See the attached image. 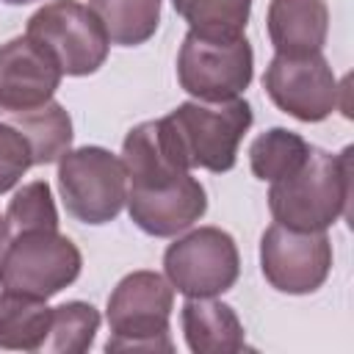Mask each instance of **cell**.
Listing matches in <instances>:
<instances>
[{"label": "cell", "mask_w": 354, "mask_h": 354, "mask_svg": "<svg viewBox=\"0 0 354 354\" xmlns=\"http://www.w3.org/2000/svg\"><path fill=\"white\" fill-rule=\"evenodd\" d=\"M6 221L11 232L25 230H58V207L47 180H30L14 191L6 207Z\"/></svg>", "instance_id": "obj_21"}, {"label": "cell", "mask_w": 354, "mask_h": 354, "mask_svg": "<svg viewBox=\"0 0 354 354\" xmlns=\"http://www.w3.org/2000/svg\"><path fill=\"white\" fill-rule=\"evenodd\" d=\"M180 324L194 354H235L246 348V329L238 313L216 296L185 299Z\"/></svg>", "instance_id": "obj_14"}, {"label": "cell", "mask_w": 354, "mask_h": 354, "mask_svg": "<svg viewBox=\"0 0 354 354\" xmlns=\"http://www.w3.org/2000/svg\"><path fill=\"white\" fill-rule=\"evenodd\" d=\"M64 72L53 55L30 36H14L0 44V116L50 102Z\"/></svg>", "instance_id": "obj_12"}, {"label": "cell", "mask_w": 354, "mask_h": 354, "mask_svg": "<svg viewBox=\"0 0 354 354\" xmlns=\"http://www.w3.org/2000/svg\"><path fill=\"white\" fill-rule=\"evenodd\" d=\"M307 155H310V144L288 127H268L249 144L252 174L263 183H274L293 174L307 160Z\"/></svg>", "instance_id": "obj_18"}, {"label": "cell", "mask_w": 354, "mask_h": 354, "mask_svg": "<svg viewBox=\"0 0 354 354\" xmlns=\"http://www.w3.org/2000/svg\"><path fill=\"white\" fill-rule=\"evenodd\" d=\"M8 238H11V230H8V221H6V216L0 213V252H3V246L8 243Z\"/></svg>", "instance_id": "obj_23"}, {"label": "cell", "mask_w": 354, "mask_h": 354, "mask_svg": "<svg viewBox=\"0 0 354 354\" xmlns=\"http://www.w3.org/2000/svg\"><path fill=\"white\" fill-rule=\"evenodd\" d=\"M83 268V254L58 230L14 232L0 252V288L50 299L69 288Z\"/></svg>", "instance_id": "obj_5"}, {"label": "cell", "mask_w": 354, "mask_h": 354, "mask_svg": "<svg viewBox=\"0 0 354 354\" xmlns=\"http://www.w3.org/2000/svg\"><path fill=\"white\" fill-rule=\"evenodd\" d=\"M100 310L88 301H64L53 307L50 335L41 351L53 354H83L91 348L100 329Z\"/></svg>", "instance_id": "obj_19"}, {"label": "cell", "mask_w": 354, "mask_h": 354, "mask_svg": "<svg viewBox=\"0 0 354 354\" xmlns=\"http://www.w3.org/2000/svg\"><path fill=\"white\" fill-rule=\"evenodd\" d=\"M351 147L326 152L310 147L307 160L268 188V210L277 224L290 230H329L348 216L351 199Z\"/></svg>", "instance_id": "obj_3"}, {"label": "cell", "mask_w": 354, "mask_h": 354, "mask_svg": "<svg viewBox=\"0 0 354 354\" xmlns=\"http://www.w3.org/2000/svg\"><path fill=\"white\" fill-rule=\"evenodd\" d=\"M163 271L185 299L227 293L241 277L238 243L221 227H196L166 246Z\"/></svg>", "instance_id": "obj_9"}, {"label": "cell", "mask_w": 354, "mask_h": 354, "mask_svg": "<svg viewBox=\"0 0 354 354\" xmlns=\"http://www.w3.org/2000/svg\"><path fill=\"white\" fill-rule=\"evenodd\" d=\"M163 0H88V8L102 22L111 44L138 47L149 41L160 25Z\"/></svg>", "instance_id": "obj_17"}, {"label": "cell", "mask_w": 354, "mask_h": 354, "mask_svg": "<svg viewBox=\"0 0 354 354\" xmlns=\"http://www.w3.org/2000/svg\"><path fill=\"white\" fill-rule=\"evenodd\" d=\"M0 119H6L8 124H14L25 136V141L30 147L33 166L55 163L72 147V136H75L72 133V116L55 100L39 105V108H30V111L6 113Z\"/></svg>", "instance_id": "obj_15"}, {"label": "cell", "mask_w": 354, "mask_h": 354, "mask_svg": "<svg viewBox=\"0 0 354 354\" xmlns=\"http://www.w3.org/2000/svg\"><path fill=\"white\" fill-rule=\"evenodd\" d=\"M25 36L41 44L69 77L94 75L105 64L111 47L97 14L77 0L44 3L36 14H30Z\"/></svg>", "instance_id": "obj_8"}, {"label": "cell", "mask_w": 354, "mask_h": 354, "mask_svg": "<svg viewBox=\"0 0 354 354\" xmlns=\"http://www.w3.org/2000/svg\"><path fill=\"white\" fill-rule=\"evenodd\" d=\"M30 166H33V158L25 136L14 124L0 119V194L11 191Z\"/></svg>", "instance_id": "obj_22"}, {"label": "cell", "mask_w": 354, "mask_h": 354, "mask_svg": "<svg viewBox=\"0 0 354 354\" xmlns=\"http://www.w3.org/2000/svg\"><path fill=\"white\" fill-rule=\"evenodd\" d=\"M6 6H28V3H36V0H3Z\"/></svg>", "instance_id": "obj_24"}, {"label": "cell", "mask_w": 354, "mask_h": 354, "mask_svg": "<svg viewBox=\"0 0 354 354\" xmlns=\"http://www.w3.org/2000/svg\"><path fill=\"white\" fill-rule=\"evenodd\" d=\"M263 88L282 113L299 122H324L340 105V83L324 53H274L263 75Z\"/></svg>", "instance_id": "obj_11"}, {"label": "cell", "mask_w": 354, "mask_h": 354, "mask_svg": "<svg viewBox=\"0 0 354 354\" xmlns=\"http://www.w3.org/2000/svg\"><path fill=\"white\" fill-rule=\"evenodd\" d=\"M53 307L47 299L3 290L0 293V348L41 351L50 335Z\"/></svg>", "instance_id": "obj_16"}, {"label": "cell", "mask_w": 354, "mask_h": 354, "mask_svg": "<svg viewBox=\"0 0 354 354\" xmlns=\"http://www.w3.org/2000/svg\"><path fill=\"white\" fill-rule=\"evenodd\" d=\"M188 30L205 36H241L252 17V0H171Z\"/></svg>", "instance_id": "obj_20"}, {"label": "cell", "mask_w": 354, "mask_h": 354, "mask_svg": "<svg viewBox=\"0 0 354 354\" xmlns=\"http://www.w3.org/2000/svg\"><path fill=\"white\" fill-rule=\"evenodd\" d=\"M254 122L252 105L235 100H188L171 113L155 119L158 141L180 169H205L213 174L230 171L238 160V147Z\"/></svg>", "instance_id": "obj_2"}, {"label": "cell", "mask_w": 354, "mask_h": 354, "mask_svg": "<svg viewBox=\"0 0 354 354\" xmlns=\"http://www.w3.org/2000/svg\"><path fill=\"white\" fill-rule=\"evenodd\" d=\"M58 194L66 213L83 224L113 221L127 199V174L122 158L105 147L66 149L58 160Z\"/></svg>", "instance_id": "obj_6"}, {"label": "cell", "mask_w": 354, "mask_h": 354, "mask_svg": "<svg viewBox=\"0 0 354 354\" xmlns=\"http://www.w3.org/2000/svg\"><path fill=\"white\" fill-rule=\"evenodd\" d=\"M266 30L282 55L321 53L329 36V6L326 0H271Z\"/></svg>", "instance_id": "obj_13"}, {"label": "cell", "mask_w": 354, "mask_h": 354, "mask_svg": "<svg viewBox=\"0 0 354 354\" xmlns=\"http://www.w3.org/2000/svg\"><path fill=\"white\" fill-rule=\"evenodd\" d=\"M174 310V288L158 271L124 274L108 296L111 337L105 351H171L169 318Z\"/></svg>", "instance_id": "obj_4"}, {"label": "cell", "mask_w": 354, "mask_h": 354, "mask_svg": "<svg viewBox=\"0 0 354 354\" xmlns=\"http://www.w3.org/2000/svg\"><path fill=\"white\" fill-rule=\"evenodd\" d=\"M254 77V53L241 36H205L188 30L177 53V83L205 102L241 97Z\"/></svg>", "instance_id": "obj_7"}, {"label": "cell", "mask_w": 354, "mask_h": 354, "mask_svg": "<svg viewBox=\"0 0 354 354\" xmlns=\"http://www.w3.org/2000/svg\"><path fill=\"white\" fill-rule=\"evenodd\" d=\"M260 271L279 293H315L332 271V241L326 230H290L274 221L260 238Z\"/></svg>", "instance_id": "obj_10"}, {"label": "cell", "mask_w": 354, "mask_h": 354, "mask_svg": "<svg viewBox=\"0 0 354 354\" xmlns=\"http://www.w3.org/2000/svg\"><path fill=\"white\" fill-rule=\"evenodd\" d=\"M119 158L127 174L124 205L130 221L141 232L152 238H174L205 216V185L169 160L158 141L155 119L127 130Z\"/></svg>", "instance_id": "obj_1"}]
</instances>
